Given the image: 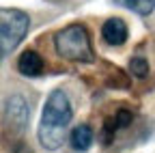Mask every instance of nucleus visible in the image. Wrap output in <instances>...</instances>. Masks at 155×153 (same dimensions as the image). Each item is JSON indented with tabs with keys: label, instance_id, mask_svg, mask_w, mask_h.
<instances>
[{
	"label": "nucleus",
	"instance_id": "f257e3e1",
	"mask_svg": "<svg viewBox=\"0 0 155 153\" xmlns=\"http://www.w3.org/2000/svg\"><path fill=\"white\" fill-rule=\"evenodd\" d=\"M54 48H56V54L63 56L65 61H73V63L95 61L88 32L82 24H71L63 30H58L54 35Z\"/></svg>",
	"mask_w": 155,
	"mask_h": 153
},
{
	"label": "nucleus",
	"instance_id": "f03ea898",
	"mask_svg": "<svg viewBox=\"0 0 155 153\" xmlns=\"http://www.w3.org/2000/svg\"><path fill=\"white\" fill-rule=\"evenodd\" d=\"M30 28V17L17 9H2L0 13V54L9 58V54L22 43Z\"/></svg>",
	"mask_w": 155,
	"mask_h": 153
},
{
	"label": "nucleus",
	"instance_id": "7ed1b4c3",
	"mask_svg": "<svg viewBox=\"0 0 155 153\" xmlns=\"http://www.w3.org/2000/svg\"><path fill=\"white\" fill-rule=\"evenodd\" d=\"M71 119H73V108H71L69 97H67L61 88L52 91L50 97L45 99V106H43L41 123L43 125H52V127L67 129V125L71 123Z\"/></svg>",
	"mask_w": 155,
	"mask_h": 153
},
{
	"label": "nucleus",
	"instance_id": "20e7f679",
	"mask_svg": "<svg viewBox=\"0 0 155 153\" xmlns=\"http://www.w3.org/2000/svg\"><path fill=\"white\" fill-rule=\"evenodd\" d=\"M5 121L7 125H11V129H15V134H22L28 127L30 121V108L24 101L22 95H11L5 104Z\"/></svg>",
	"mask_w": 155,
	"mask_h": 153
},
{
	"label": "nucleus",
	"instance_id": "39448f33",
	"mask_svg": "<svg viewBox=\"0 0 155 153\" xmlns=\"http://www.w3.org/2000/svg\"><path fill=\"white\" fill-rule=\"evenodd\" d=\"M101 37L108 45H123L127 41V24L121 17H110L106 20V24L101 26Z\"/></svg>",
	"mask_w": 155,
	"mask_h": 153
},
{
	"label": "nucleus",
	"instance_id": "423d86ee",
	"mask_svg": "<svg viewBox=\"0 0 155 153\" xmlns=\"http://www.w3.org/2000/svg\"><path fill=\"white\" fill-rule=\"evenodd\" d=\"M37 138H39V142H41L43 149H48V151H56V149H61L63 142H65V129H63V127H52V125L39 123Z\"/></svg>",
	"mask_w": 155,
	"mask_h": 153
},
{
	"label": "nucleus",
	"instance_id": "0eeeda50",
	"mask_svg": "<svg viewBox=\"0 0 155 153\" xmlns=\"http://www.w3.org/2000/svg\"><path fill=\"white\" fill-rule=\"evenodd\" d=\"M17 71L22 75H26V78L41 75V71H43V58L35 50H26V52H22V56H19V61H17Z\"/></svg>",
	"mask_w": 155,
	"mask_h": 153
},
{
	"label": "nucleus",
	"instance_id": "6e6552de",
	"mask_svg": "<svg viewBox=\"0 0 155 153\" xmlns=\"http://www.w3.org/2000/svg\"><path fill=\"white\" fill-rule=\"evenodd\" d=\"M69 142L75 151H86L91 145H93V131L88 125H78L73 131H71V136H69Z\"/></svg>",
	"mask_w": 155,
	"mask_h": 153
},
{
	"label": "nucleus",
	"instance_id": "1a4fd4ad",
	"mask_svg": "<svg viewBox=\"0 0 155 153\" xmlns=\"http://www.w3.org/2000/svg\"><path fill=\"white\" fill-rule=\"evenodd\" d=\"M114 5L129 9L138 15H151L155 11V0H114Z\"/></svg>",
	"mask_w": 155,
	"mask_h": 153
},
{
	"label": "nucleus",
	"instance_id": "9d476101",
	"mask_svg": "<svg viewBox=\"0 0 155 153\" xmlns=\"http://www.w3.org/2000/svg\"><path fill=\"white\" fill-rule=\"evenodd\" d=\"M129 71L136 78H147L149 75V61H144L142 56H134L129 61Z\"/></svg>",
	"mask_w": 155,
	"mask_h": 153
},
{
	"label": "nucleus",
	"instance_id": "9b49d317",
	"mask_svg": "<svg viewBox=\"0 0 155 153\" xmlns=\"http://www.w3.org/2000/svg\"><path fill=\"white\" fill-rule=\"evenodd\" d=\"M131 121H134V112H131V110H127V108L116 110V114H114V123H116V127H119V129L131 125Z\"/></svg>",
	"mask_w": 155,
	"mask_h": 153
}]
</instances>
